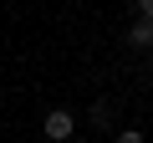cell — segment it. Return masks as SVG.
<instances>
[{"label": "cell", "instance_id": "cell-1", "mask_svg": "<svg viewBox=\"0 0 153 143\" xmlns=\"http://www.w3.org/2000/svg\"><path fill=\"white\" fill-rule=\"evenodd\" d=\"M41 133H46L51 143H71V138H76V118H71L66 107H51V112L41 118Z\"/></svg>", "mask_w": 153, "mask_h": 143}, {"label": "cell", "instance_id": "cell-2", "mask_svg": "<svg viewBox=\"0 0 153 143\" xmlns=\"http://www.w3.org/2000/svg\"><path fill=\"white\" fill-rule=\"evenodd\" d=\"M128 46L153 51V26H148V21H133V26H128Z\"/></svg>", "mask_w": 153, "mask_h": 143}, {"label": "cell", "instance_id": "cell-5", "mask_svg": "<svg viewBox=\"0 0 153 143\" xmlns=\"http://www.w3.org/2000/svg\"><path fill=\"white\" fill-rule=\"evenodd\" d=\"M117 143H143V133H138V128H123V133H117Z\"/></svg>", "mask_w": 153, "mask_h": 143}, {"label": "cell", "instance_id": "cell-3", "mask_svg": "<svg viewBox=\"0 0 153 143\" xmlns=\"http://www.w3.org/2000/svg\"><path fill=\"white\" fill-rule=\"evenodd\" d=\"M107 118H112V112H107V102H92V123H97V128H112Z\"/></svg>", "mask_w": 153, "mask_h": 143}, {"label": "cell", "instance_id": "cell-6", "mask_svg": "<svg viewBox=\"0 0 153 143\" xmlns=\"http://www.w3.org/2000/svg\"><path fill=\"white\" fill-rule=\"evenodd\" d=\"M71 143H87V138H71Z\"/></svg>", "mask_w": 153, "mask_h": 143}, {"label": "cell", "instance_id": "cell-4", "mask_svg": "<svg viewBox=\"0 0 153 143\" xmlns=\"http://www.w3.org/2000/svg\"><path fill=\"white\" fill-rule=\"evenodd\" d=\"M138 21H148V26H153V0H138Z\"/></svg>", "mask_w": 153, "mask_h": 143}]
</instances>
